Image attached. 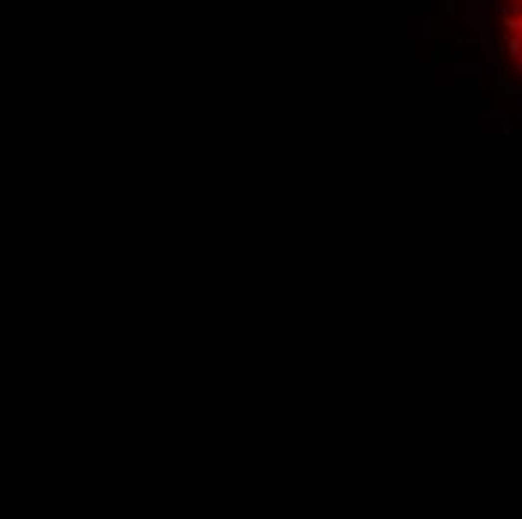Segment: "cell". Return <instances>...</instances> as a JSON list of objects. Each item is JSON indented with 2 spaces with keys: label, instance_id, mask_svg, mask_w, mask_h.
<instances>
[{
  "label": "cell",
  "instance_id": "6da1fadb",
  "mask_svg": "<svg viewBox=\"0 0 522 519\" xmlns=\"http://www.w3.org/2000/svg\"><path fill=\"white\" fill-rule=\"evenodd\" d=\"M498 48L507 75L522 87V0H498Z\"/></svg>",
  "mask_w": 522,
  "mask_h": 519
}]
</instances>
